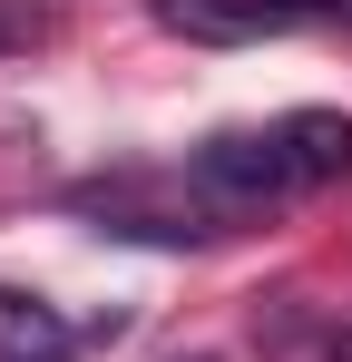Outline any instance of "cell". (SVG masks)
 <instances>
[{"mask_svg": "<svg viewBox=\"0 0 352 362\" xmlns=\"http://www.w3.org/2000/svg\"><path fill=\"white\" fill-rule=\"evenodd\" d=\"M323 362H352V323H333V333H323Z\"/></svg>", "mask_w": 352, "mask_h": 362, "instance_id": "6", "label": "cell"}, {"mask_svg": "<svg viewBox=\"0 0 352 362\" xmlns=\"http://www.w3.org/2000/svg\"><path fill=\"white\" fill-rule=\"evenodd\" d=\"M176 177L196 186L216 216H254V206H293L313 186L352 177V118L333 108H293V118H254V127H216L186 147Z\"/></svg>", "mask_w": 352, "mask_h": 362, "instance_id": "1", "label": "cell"}, {"mask_svg": "<svg viewBox=\"0 0 352 362\" xmlns=\"http://www.w3.org/2000/svg\"><path fill=\"white\" fill-rule=\"evenodd\" d=\"M313 20H323V0H157V30L216 40V49H235V40H284V30H313Z\"/></svg>", "mask_w": 352, "mask_h": 362, "instance_id": "3", "label": "cell"}, {"mask_svg": "<svg viewBox=\"0 0 352 362\" xmlns=\"http://www.w3.org/2000/svg\"><path fill=\"white\" fill-rule=\"evenodd\" d=\"M157 196V177H108V186H78L69 196V216H88L98 235H117V245H216L225 226H216V206H196V216H176V206H147Z\"/></svg>", "mask_w": 352, "mask_h": 362, "instance_id": "2", "label": "cell"}, {"mask_svg": "<svg viewBox=\"0 0 352 362\" xmlns=\"http://www.w3.org/2000/svg\"><path fill=\"white\" fill-rule=\"evenodd\" d=\"M323 20H343V30H352V0H323Z\"/></svg>", "mask_w": 352, "mask_h": 362, "instance_id": "7", "label": "cell"}, {"mask_svg": "<svg viewBox=\"0 0 352 362\" xmlns=\"http://www.w3.org/2000/svg\"><path fill=\"white\" fill-rule=\"evenodd\" d=\"M0 343L30 353V362H59V353H69V323H59L40 294H10V284H0Z\"/></svg>", "mask_w": 352, "mask_h": 362, "instance_id": "4", "label": "cell"}, {"mask_svg": "<svg viewBox=\"0 0 352 362\" xmlns=\"http://www.w3.org/2000/svg\"><path fill=\"white\" fill-rule=\"evenodd\" d=\"M59 30V10L49 0H0V59H20V49H40Z\"/></svg>", "mask_w": 352, "mask_h": 362, "instance_id": "5", "label": "cell"}]
</instances>
